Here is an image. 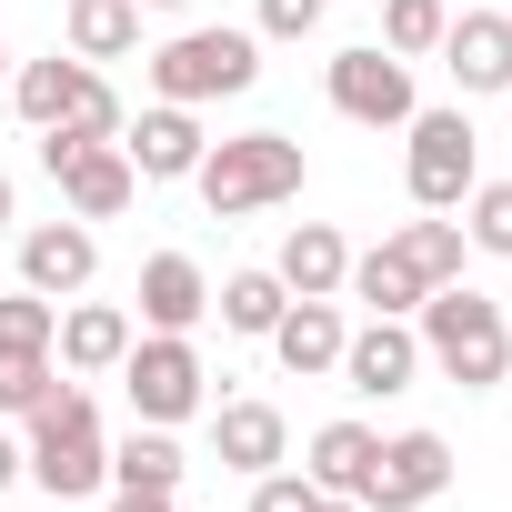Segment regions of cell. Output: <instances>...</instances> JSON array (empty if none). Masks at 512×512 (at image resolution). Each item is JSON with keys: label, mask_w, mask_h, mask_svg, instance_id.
<instances>
[{"label": "cell", "mask_w": 512, "mask_h": 512, "mask_svg": "<svg viewBox=\"0 0 512 512\" xmlns=\"http://www.w3.org/2000/svg\"><path fill=\"white\" fill-rule=\"evenodd\" d=\"M422 352H432L462 392H492V382L512 372V322H502L492 292H472V282H432V292H422Z\"/></svg>", "instance_id": "cell-1"}, {"label": "cell", "mask_w": 512, "mask_h": 512, "mask_svg": "<svg viewBox=\"0 0 512 512\" xmlns=\"http://www.w3.org/2000/svg\"><path fill=\"white\" fill-rule=\"evenodd\" d=\"M21 472H31L51 502H81V492L111 482V442H101V412H91L81 382H61V392L31 412V452H21Z\"/></svg>", "instance_id": "cell-2"}, {"label": "cell", "mask_w": 512, "mask_h": 512, "mask_svg": "<svg viewBox=\"0 0 512 512\" xmlns=\"http://www.w3.org/2000/svg\"><path fill=\"white\" fill-rule=\"evenodd\" d=\"M191 181H201L211 221L272 211V201H292V191H302V141H292V131H241V141H211Z\"/></svg>", "instance_id": "cell-3"}, {"label": "cell", "mask_w": 512, "mask_h": 512, "mask_svg": "<svg viewBox=\"0 0 512 512\" xmlns=\"http://www.w3.org/2000/svg\"><path fill=\"white\" fill-rule=\"evenodd\" d=\"M251 81H262V31H181V41L151 51V91L181 101V111L231 101V91H251Z\"/></svg>", "instance_id": "cell-4"}, {"label": "cell", "mask_w": 512, "mask_h": 512, "mask_svg": "<svg viewBox=\"0 0 512 512\" xmlns=\"http://www.w3.org/2000/svg\"><path fill=\"white\" fill-rule=\"evenodd\" d=\"M402 131H412V151H402L412 201H422V211H462L472 181H482V141H472V121H462V111H412Z\"/></svg>", "instance_id": "cell-5"}, {"label": "cell", "mask_w": 512, "mask_h": 512, "mask_svg": "<svg viewBox=\"0 0 512 512\" xmlns=\"http://www.w3.org/2000/svg\"><path fill=\"white\" fill-rule=\"evenodd\" d=\"M201 382H211V372H201L191 332H151V342L131 332V352H121L131 422H161V432H171V422H191V412H201Z\"/></svg>", "instance_id": "cell-6"}, {"label": "cell", "mask_w": 512, "mask_h": 512, "mask_svg": "<svg viewBox=\"0 0 512 512\" xmlns=\"http://www.w3.org/2000/svg\"><path fill=\"white\" fill-rule=\"evenodd\" d=\"M322 91H332V111H342V121H362V131H402V121L422 111L412 61H402V51H382V41H352V51L322 71Z\"/></svg>", "instance_id": "cell-7"}, {"label": "cell", "mask_w": 512, "mask_h": 512, "mask_svg": "<svg viewBox=\"0 0 512 512\" xmlns=\"http://www.w3.org/2000/svg\"><path fill=\"white\" fill-rule=\"evenodd\" d=\"M41 171L61 181V201H71L81 221H111V211H131V191H141V171H131L121 141H41Z\"/></svg>", "instance_id": "cell-8"}, {"label": "cell", "mask_w": 512, "mask_h": 512, "mask_svg": "<svg viewBox=\"0 0 512 512\" xmlns=\"http://www.w3.org/2000/svg\"><path fill=\"white\" fill-rule=\"evenodd\" d=\"M442 482H452V442L442 432H392L362 472V512H422V502H442Z\"/></svg>", "instance_id": "cell-9"}, {"label": "cell", "mask_w": 512, "mask_h": 512, "mask_svg": "<svg viewBox=\"0 0 512 512\" xmlns=\"http://www.w3.org/2000/svg\"><path fill=\"white\" fill-rule=\"evenodd\" d=\"M91 272H101L91 221H31V231H21V282H31L41 302H81Z\"/></svg>", "instance_id": "cell-10"}, {"label": "cell", "mask_w": 512, "mask_h": 512, "mask_svg": "<svg viewBox=\"0 0 512 512\" xmlns=\"http://www.w3.org/2000/svg\"><path fill=\"white\" fill-rule=\"evenodd\" d=\"M412 372H422V332L412 322H362L352 342H342V392H362V402H392V392H412Z\"/></svg>", "instance_id": "cell-11"}, {"label": "cell", "mask_w": 512, "mask_h": 512, "mask_svg": "<svg viewBox=\"0 0 512 512\" xmlns=\"http://www.w3.org/2000/svg\"><path fill=\"white\" fill-rule=\"evenodd\" d=\"M121 151H131V171H141V181H191L211 141H201V121H191L181 101H151L141 121H121Z\"/></svg>", "instance_id": "cell-12"}, {"label": "cell", "mask_w": 512, "mask_h": 512, "mask_svg": "<svg viewBox=\"0 0 512 512\" xmlns=\"http://www.w3.org/2000/svg\"><path fill=\"white\" fill-rule=\"evenodd\" d=\"M342 342H352L342 302H282V322H272V362H282L292 382H322V372H342Z\"/></svg>", "instance_id": "cell-13"}, {"label": "cell", "mask_w": 512, "mask_h": 512, "mask_svg": "<svg viewBox=\"0 0 512 512\" xmlns=\"http://www.w3.org/2000/svg\"><path fill=\"white\" fill-rule=\"evenodd\" d=\"M442 61L462 91H512V11H462L442 31Z\"/></svg>", "instance_id": "cell-14"}, {"label": "cell", "mask_w": 512, "mask_h": 512, "mask_svg": "<svg viewBox=\"0 0 512 512\" xmlns=\"http://www.w3.org/2000/svg\"><path fill=\"white\" fill-rule=\"evenodd\" d=\"M282 292L292 302H342V272H352V241L332 231V221H292V241H282Z\"/></svg>", "instance_id": "cell-15"}, {"label": "cell", "mask_w": 512, "mask_h": 512, "mask_svg": "<svg viewBox=\"0 0 512 512\" xmlns=\"http://www.w3.org/2000/svg\"><path fill=\"white\" fill-rule=\"evenodd\" d=\"M211 452H221V472L251 482V472H272V462L292 452V422H282L272 402H221V412H211Z\"/></svg>", "instance_id": "cell-16"}, {"label": "cell", "mask_w": 512, "mask_h": 512, "mask_svg": "<svg viewBox=\"0 0 512 512\" xmlns=\"http://www.w3.org/2000/svg\"><path fill=\"white\" fill-rule=\"evenodd\" d=\"M121 352H131V312L121 302H71L61 332H51V362L61 372H121Z\"/></svg>", "instance_id": "cell-17"}, {"label": "cell", "mask_w": 512, "mask_h": 512, "mask_svg": "<svg viewBox=\"0 0 512 512\" xmlns=\"http://www.w3.org/2000/svg\"><path fill=\"white\" fill-rule=\"evenodd\" d=\"M201 312H211L201 262H191V251H151V262H141V322L151 332H191Z\"/></svg>", "instance_id": "cell-18"}, {"label": "cell", "mask_w": 512, "mask_h": 512, "mask_svg": "<svg viewBox=\"0 0 512 512\" xmlns=\"http://www.w3.org/2000/svg\"><path fill=\"white\" fill-rule=\"evenodd\" d=\"M91 81H101V71H91L81 51H71V61H61V51H51V61H21V71H11V111H21L31 131H51V121H71V111H81V91H91Z\"/></svg>", "instance_id": "cell-19"}, {"label": "cell", "mask_w": 512, "mask_h": 512, "mask_svg": "<svg viewBox=\"0 0 512 512\" xmlns=\"http://www.w3.org/2000/svg\"><path fill=\"white\" fill-rule=\"evenodd\" d=\"M342 292H352V302H372L382 322H402V312H422V292H432V282L412 272V251H402V241H372V251H352Z\"/></svg>", "instance_id": "cell-20"}, {"label": "cell", "mask_w": 512, "mask_h": 512, "mask_svg": "<svg viewBox=\"0 0 512 512\" xmlns=\"http://www.w3.org/2000/svg\"><path fill=\"white\" fill-rule=\"evenodd\" d=\"M372 452H382V432H372V422H322L302 472H312V492H352V502H362V472H372Z\"/></svg>", "instance_id": "cell-21"}, {"label": "cell", "mask_w": 512, "mask_h": 512, "mask_svg": "<svg viewBox=\"0 0 512 512\" xmlns=\"http://www.w3.org/2000/svg\"><path fill=\"white\" fill-rule=\"evenodd\" d=\"M181 442L161 432V422H131V442H111V482L121 492H181Z\"/></svg>", "instance_id": "cell-22"}, {"label": "cell", "mask_w": 512, "mask_h": 512, "mask_svg": "<svg viewBox=\"0 0 512 512\" xmlns=\"http://www.w3.org/2000/svg\"><path fill=\"white\" fill-rule=\"evenodd\" d=\"M61 31L81 61H121V51H141V0H71Z\"/></svg>", "instance_id": "cell-23"}, {"label": "cell", "mask_w": 512, "mask_h": 512, "mask_svg": "<svg viewBox=\"0 0 512 512\" xmlns=\"http://www.w3.org/2000/svg\"><path fill=\"white\" fill-rule=\"evenodd\" d=\"M211 302H221V332H251V342H272V322H282V302H292V292H282V272H231Z\"/></svg>", "instance_id": "cell-24"}, {"label": "cell", "mask_w": 512, "mask_h": 512, "mask_svg": "<svg viewBox=\"0 0 512 512\" xmlns=\"http://www.w3.org/2000/svg\"><path fill=\"white\" fill-rule=\"evenodd\" d=\"M392 241L412 251V272H422V282H462V251H472V231H462V221H442V211H422V221H402Z\"/></svg>", "instance_id": "cell-25"}, {"label": "cell", "mask_w": 512, "mask_h": 512, "mask_svg": "<svg viewBox=\"0 0 512 512\" xmlns=\"http://www.w3.org/2000/svg\"><path fill=\"white\" fill-rule=\"evenodd\" d=\"M442 31H452V0H382V51L422 61V51H442Z\"/></svg>", "instance_id": "cell-26"}, {"label": "cell", "mask_w": 512, "mask_h": 512, "mask_svg": "<svg viewBox=\"0 0 512 512\" xmlns=\"http://www.w3.org/2000/svg\"><path fill=\"white\" fill-rule=\"evenodd\" d=\"M51 392H61V362H51V352H0V412L31 422Z\"/></svg>", "instance_id": "cell-27"}, {"label": "cell", "mask_w": 512, "mask_h": 512, "mask_svg": "<svg viewBox=\"0 0 512 512\" xmlns=\"http://www.w3.org/2000/svg\"><path fill=\"white\" fill-rule=\"evenodd\" d=\"M51 332H61V302H41L31 282L0 292V352H51Z\"/></svg>", "instance_id": "cell-28"}, {"label": "cell", "mask_w": 512, "mask_h": 512, "mask_svg": "<svg viewBox=\"0 0 512 512\" xmlns=\"http://www.w3.org/2000/svg\"><path fill=\"white\" fill-rule=\"evenodd\" d=\"M472 221V251H492V262H512V181H472V201H462Z\"/></svg>", "instance_id": "cell-29"}, {"label": "cell", "mask_w": 512, "mask_h": 512, "mask_svg": "<svg viewBox=\"0 0 512 512\" xmlns=\"http://www.w3.org/2000/svg\"><path fill=\"white\" fill-rule=\"evenodd\" d=\"M312 502H322L312 472H282V462H272V472H251V512H312Z\"/></svg>", "instance_id": "cell-30"}, {"label": "cell", "mask_w": 512, "mask_h": 512, "mask_svg": "<svg viewBox=\"0 0 512 512\" xmlns=\"http://www.w3.org/2000/svg\"><path fill=\"white\" fill-rule=\"evenodd\" d=\"M322 31V0H262V41H312Z\"/></svg>", "instance_id": "cell-31"}, {"label": "cell", "mask_w": 512, "mask_h": 512, "mask_svg": "<svg viewBox=\"0 0 512 512\" xmlns=\"http://www.w3.org/2000/svg\"><path fill=\"white\" fill-rule=\"evenodd\" d=\"M111 512H181V492H111Z\"/></svg>", "instance_id": "cell-32"}, {"label": "cell", "mask_w": 512, "mask_h": 512, "mask_svg": "<svg viewBox=\"0 0 512 512\" xmlns=\"http://www.w3.org/2000/svg\"><path fill=\"white\" fill-rule=\"evenodd\" d=\"M11 482H21V442H11V432H0V492H11Z\"/></svg>", "instance_id": "cell-33"}, {"label": "cell", "mask_w": 512, "mask_h": 512, "mask_svg": "<svg viewBox=\"0 0 512 512\" xmlns=\"http://www.w3.org/2000/svg\"><path fill=\"white\" fill-rule=\"evenodd\" d=\"M312 512H362V502H352V492H322V502H312Z\"/></svg>", "instance_id": "cell-34"}, {"label": "cell", "mask_w": 512, "mask_h": 512, "mask_svg": "<svg viewBox=\"0 0 512 512\" xmlns=\"http://www.w3.org/2000/svg\"><path fill=\"white\" fill-rule=\"evenodd\" d=\"M11 211H21V191H11V171H0V221H11Z\"/></svg>", "instance_id": "cell-35"}, {"label": "cell", "mask_w": 512, "mask_h": 512, "mask_svg": "<svg viewBox=\"0 0 512 512\" xmlns=\"http://www.w3.org/2000/svg\"><path fill=\"white\" fill-rule=\"evenodd\" d=\"M151 11H191V0H151Z\"/></svg>", "instance_id": "cell-36"}, {"label": "cell", "mask_w": 512, "mask_h": 512, "mask_svg": "<svg viewBox=\"0 0 512 512\" xmlns=\"http://www.w3.org/2000/svg\"><path fill=\"white\" fill-rule=\"evenodd\" d=\"M0 81H11V51H0Z\"/></svg>", "instance_id": "cell-37"}, {"label": "cell", "mask_w": 512, "mask_h": 512, "mask_svg": "<svg viewBox=\"0 0 512 512\" xmlns=\"http://www.w3.org/2000/svg\"><path fill=\"white\" fill-rule=\"evenodd\" d=\"M502 101H512V91H502Z\"/></svg>", "instance_id": "cell-38"}]
</instances>
